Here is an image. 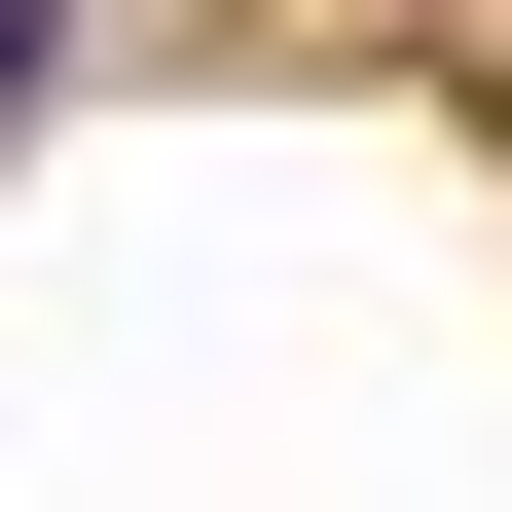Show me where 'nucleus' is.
Listing matches in <instances>:
<instances>
[{
  "mask_svg": "<svg viewBox=\"0 0 512 512\" xmlns=\"http://www.w3.org/2000/svg\"><path fill=\"white\" fill-rule=\"evenodd\" d=\"M37 74H74V0H0V110H37Z\"/></svg>",
  "mask_w": 512,
  "mask_h": 512,
  "instance_id": "obj_1",
  "label": "nucleus"
}]
</instances>
